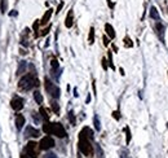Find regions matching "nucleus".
<instances>
[{
    "mask_svg": "<svg viewBox=\"0 0 168 158\" xmlns=\"http://www.w3.org/2000/svg\"><path fill=\"white\" fill-rule=\"evenodd\" d=\"M124 131H126V133H127V144H129V141H131V131H129V127H126L124 128Z\"/></svg>",
    "mask_w": 168,
    "mask_h": 158,
    "instance_id": "nucleus-28",
    "label": "nucleus"
},
{
    "mask_svg": "<svg viewBox=\"0 0 168 158\" xmlns=\"http://www.w3.org/2000/svg\"><path fill=\"white\" fill-rule=\"evenodd\" d=\"M149 16H150L151 20H155V21H159L160 20V16H159V12L155 7H151L150 8V12H149Z\"/></svg>",
    "mask_w": 168,
    "mask_h": 158,
    "instance_id": "nucleus-13",
    "label": "nucleus"
},
{
    "mask_svg": "<svg viewBox=\"0 0 168 158\" xmlns=\"http://www.w3.org/2000/svg\"><path fill=\"white\" fill-rule=\"evenodd\" d=\"M25 70H26V61H21L20 66H18V69H17V75L23 74V73H25Z\"/></svg>",
    "mask_w": 168,
    "mask_h": 158,
    "instance_id": "nucleus-17",
    "label": "nucleus"
},
{
    "mask_svg": "<svg viewBox=\"0 0 168 158\" xmlns=\"http://www.w3.org/2000/svg\"><path fill=\"white\" fill-rule=\"evenodd\" d=\"M67 118L70 119V123L73 124V126H75L76 121H75V114H74V112H73V110H70V112H69V116H67Z\"/></svg>",
    "mask_w": 168,
    "mask_h": 158,
    "instance_id": "nucleus-21",
    "label": "nucleus"
},
{
    "mask_svg": "<svg viewBox=\"0 0 168 158\" xmlns=\"http://www.w3.org/2000/svg\"><path fill=\"white\" fill-rule=\"evenodd\" d=\"M78 146H79V150L83 153L84 156H87V157H92L93 156V146H92V144H91V140L85 135H83L81 132L79 133Z\"/></svg>",
    "mask_w": 168,
    "mask_h": 158,
    "instance_id": "nucleus-2",
    "label": "nucleus"
},
{
    "mask_svg": "<svg viewBox=\"0 0 168 158\" xmlns=\"http://www.w3.org/2000/svg\"><path fill=\"white\" fill-rule=\"evenodd\" d=\"M109 65H110V68H111L113 70L115 69V66H114V62H113V56H111V51H109Z\"/></svg>",
    "mask_w": 168,
    "mask_h": 158,
    "instance_id": "nucleus-27",
    "label": "nucleus"
},
{
    "mask_svg": "<svg viewBox=\"0 0 168 158\" xmlns=\"http://www.w3.org/2000/svg\"><path fill=\"white\" fill-rule=\"evenodd\" d=\"M52 135H54L57 137H60V139H64L66 137V130H65V127L62 126L61 123H53V128H52Z\"/></svg>",
    "mask_w": 168,
    "mask_h": 158,
    "instance_id": "nucleus-5",
    "label": "nucleus"
},
{
    "mask_svg": "<svg viewBox=\"0 0 168 158\" xmlns=\"http://www.w3.org/2000/svg\"><path fill=\"white\" fill-rule=\"evenodd\" d=\"M155 30L158 32V35H159V38L162 39V42L164 40V25L160 22H156V25H155Z\"/></svg>",
    "mask_w": 168,
    "mask_h": 158,
    "instance_id": "nucleus-12",
    "label": "nucleus"
},
{
    "mask_svg": "<svg viewBox=\"0 0 168 158\" xmlns=\"http://www.w3.org/2000/svg\"><path fill=\"white\" fill-rule=\"evenodd\" d=\"M80 132L83 133V135H85V136H87V137L89 139V140H93V131L91 130L89 127H84V128H83V130H81Z\"/></svg>",
    "mask_w": 168,
    "mask_h": 158,
    "instance_id": "nucleus-16",
    "label": "nucleus"
},
{
    "mask_svg": "<svg viewBox=\"0 0 168 158\" xmlns=\"http://www.w3.org/2000/svg\"><path fill=\"white\" fill-rule=\"evenodd\" d=\"M40 114H41V118L43 119H45V121H48V119H49V114L47 113V110L44 109V108H40Z\"/></svg>",
    "mask_w": 168,
    "mask_h": 158,
    "instance_id": "nucleus-23",
    "label": "nucleus"
},
{
    "mask_svg": "<svg viewBox=\"0 0 168 158\" xmlns=\"http://www.w3.org/2000/svg\"><path fill=\"white\" fill-rule=\"evenodd\" d=\"M113 117L117 119V121H119V119H120V116H119V112H114L113 113Z\"/></svg>",
    "mask_w": 168,
    "mask_h": 158,
    "instance_id": "nucleus-30",
    "label": "nucleus"
},
{
    "mask_svg": "<svg viewBox=\"0 0 168 158\" xmlns=\"http://www.w3.org/2000/svg\"><path fill=\"white\" fill-rule=\"evenodd\" d=\"M39 149L40 148L38 146L35 141H28L27 145L25 146V153L28 154L30 158H38V156H39Z\"/></svg>",
    "mask_w": 168,
    "mask_h": 158,
    "instance_id": "nucleus-4",
    "label": "nucleus"
},
{
    "mask_svg": "<svg viewBox=\"0 0 168 158\" xmlns=\"http://www.w3.org/2000/svg\"><path fill=\"white\" fill-rule=\"evenodd\" d=\"M104 44H105V45H106V47L109 45V39H107V38H106V36H104Z\"/></svg>",
    "mask_w": 168,
    "mask_h": 158,
    "instance_id": "nucleus-33",
    "label": "nucleus"
},
{
    "mask_svg": "<svg viewBox=\"0 0 168 158\" xmlns=\"http://www.w3.org/2000/svg\"><path fill=\"white\" fill-rule=\"evenodd\" d=\"M107 4H109V7L111 8V9L114 8V3H111V0H107Z\"/></svg>",
    "mask_w": 168,
    "mask_h": 158,
    "instance_id": "nucleus-34",
    "label": "nucleus"
},
{
    "mask_svg": "<svg viewBox=\"0 0 168 158\" xmlns=\"http://www.w3.org/2000/svg\"><path fill=\"white\" fill-rule=\"evenodd\" d=\"M54 146V140L52 139L51 136H45L43 137L40 143H39V148L41 150H48V149H52Z\"/></svg>",
    "mask_w": 168,
    "mask_h": 158,
    "instance_id": "nucleus-6",
    "label": "nucleus"
},
{
    "mask_svg": "<svg viewBox=\"0 0 168 158\" xmlns=\"http://www.w3.org/2000/svg\"><path fill=\"white\" fill-rule=\"evenodd\" d=\"M52 13H53V9L49 8V9H48V11L44 13V16H43V18L40 20V25H47V23L49 22L51 17H52Z\"/></svg>",
    "mask_w": 168,
    "mask_h": 158,
    "instance_id": "nucleus-11",
    "label": "nucleus"
},
{
    "mask_svg": "<svg viewBox=\"0 0 168 158\" xmlns=\"http://www.w3.org/2000/svg\"><path fill=\"white\" fill-rule=\"evenodd\" d=\"M102 68H104V70H107V64H106V59H102Z\"/></svg>",
    "mask_w": 168,
    "mask_h": 158,
    "instance_id": "nucleus-31",
    "label": "nucleus"
},
{
    "mask_svg": "<svg viewBox=\"0 0 168 158\" xmlns=\"http://www.w3.org/2000/svg\"><path fill=\"white\" fill-rule=\"evenodd\" d=\"M39 86V80L36 78V74L35 73H28L25 76H22L18 82V88L21 91H30L34 87Z\"/></svg>",
    "mask_w": 168,
    "mask_h": 158,
    "instance_id": "nucleus-1",
    "label": "nucleus"
},
{
    "mask_svg": "<svg viewBox=\"0 0 168 158\" xmlns=\"http://www.w3.org/2000/svg\"><path fill=\"white\" fill-rule=\"evenodd\" d=\"M11 106H12L13 110H16V112H20V110H22L23 106H25V104H23V99L20 97V96H14L11 100Z\"/></svg>",
    "mask_w": 168,
    "mask_h": 158,
    "instance_id": "nucleus-7",
    "label": "nucleus"
},
{
    "mask_svg": "<svg viewBox=\"0 0 168 158\" xmlns=\"http://www.w3.org/2000/svg\"><path fill=\"white\" fill-rule=\"evenodd\" d=\"M62 8H64V2H61V3L58 4V7H57V11H56V13H60Z\"/></svg>",
    "mask_w": 168,
    "mask_h": 158,
    "instance_id": "nucleus-29",
    "label": "nucleus"
},
{
    "mask_svg": "<svg viewBox=\"0 0 168 158\" xmlns=\"http://www.w3.org/2000/svg\"><path fill=\"white\" fill-rule=\"evenodd\" d=\"M167 126H168V123H167Z\"/></svg>",
    "mask_w": 168,
    "mask_h": 158,
    "instance_id": "nucleus-40",
    "label": "nucleus"
},
{
    "mask_svg": "<svg viewBox=\"0 0 168 158\" xmlns=\"http://www.w3.org/2000/svg\"><path fill=\"white\" fill-rule=\"evenodd\" d=\"M25 135H26L27 137H38V136L40 135V132H39V130L34 128L32 126H27L26 131H25Z\"/></svg>",
    "mask_w": 168,
    "mask_h": 158,
    "instance_id": "nucleus-8",
    "label": "nucleus"
},
{
    "mask_svg": "<svg viewBox=\"0 0 168 158\" xmlns=\"http://www.w3.org/2000/svg\"><path fill=\"white\" fill-rule=\"evenodd\" d=\"M105 31H106V35L110 38V39H115V31H114V27L110 25V23H106L105 25Z\"/></svg>",
    "mask_w": 168,
    "mask_h": 158,
    "instance_id": "nucleus-14",
    "label": "nucleus"
},
{
    "mask_svg": "<svg viewBox=\"0 0 168 158\" xmlns=\"http://www.w3.org/2000/svg\"><path fill=\"white\" fill-rule=\"evenodd\" d=\"M21 158H30V157H28V154H26V153H22Z\"/></svg>",
    "mask_w": 168,
    "mask_h": 158,
    "instance_id": "nucleus-35",
    "label": "nucleus"
},
{
    "mask_svg": "<svg viewBox=\"0 0 168 158\" xmlns=\"http://www.w3.org/2000/svg\"><path fill=\"white\" fill-rule=\"evenodd\" d=\"M93 123H94V128H96V130L100 131V130H101V123H100L98 116H94V118H93Z\"/></svg>",
    "mask_w": 168,
    "mask_h": 158,
    "instance_id": "nucleus-22",
    "label": "nucleus"
},
{
    "mask_svg": "<svg viewBox=\"0 0 168 158\" xmlns=\"http://www.w3.org/2000/svg\"><path fill=\"white\" fill-rule=\"evenodd\" d=\"M51 104H52V109H53V112H54L56 114H58V113H60V106H58V104H57L54 100H53V101H52Z\"/></svg>",
    "mask_w": 168,
    "mask_h": 158,
    "instance_id": "nucleus-24",
    "label": "nucleus"
},
{
    "mask_svg": "<svg viewBox=\"0 0 168 158\" xmlns=\"http://www.w3.org/2000/svg\"><path fill=\"white\" fill-rule=\"evenodd\" d=\"M51 66H52V71H54L56 69H58V61H57L56 59H53L51 61Z\"/></svg>",
    "mask_w": 168,
    "mask_h": 158,
    "instance_id": "nucleus-25",
    "label": "nucleus"
},
{
    "mask_svg": "<svg viewBox=\"0 0 168 158\" xmlns=\"http://www.w3.org/2000/svg\"><path fill=\"white\" fill-rule=\"evenodd\" d=\"M49 29H51V26H48V27L45 29V30H43V32H41V35H43V36H44V35H47L48 32H49Z\"/></svg>",
    "mask_w": 168,
    "mask_h": 158,
    "instance_id": "nucleus-32",
    "label": "nucleus"
},
{
    "mask_svg": "<svg viewBox=\"0 0 168 158\" xmlns=\"http://www.w3.org/2000/svg\"><path fill=\"white\" fill-rule=\"evenodd\" d=\"M124 45H126L127 48H129V47L133 45V43H132L131 39H129V36H126V38H124Z\"/></svg>",
    "mask_w": 168,
    "mask_h": 158,
    "instance_id": "nucleus-26",
    "label": "nucleus"
},
{
    "mask_svg": "<svg viewBox=\"0 0 168 158\" xmlns=\"http://www.w3.org/2000/svg\"><path fill=\"white\" fill-rule=\"evenodd\" d=\"M89 101H91V96L88 95V97H87V100H85V103H87V104H89Z\"/></svg>",
    "mask_w": 168,
    "mask_h": 158,
    "instance_id": "nucleus-38",
    "label": "nucleus"
},
{
    "mask_svg": "<svg viewBox=\"0 0 168 158\" xmlns=\"http://www.w3.org/2000/svg\"><path fill=\"white\" fill-rule=\"evenodd\" d=\"M52 128H53V123L45 121V123L43 124V131H44L47 135H52Z\"/></svg>",
    "mask_w": 168,
    "mask_h": 158,
    "instance_id": "nucleus-15",
    "label": "nucleus"
},
{
    "mask_svg": "<svg viewBox=\"0 0 168 158\" xmlns=\"http://www.w3.org/2000/svg\"><path fill=\"white\" fill-rule=\"evenodd\" d=\"M44 87H45V91H47V92L49 93L53 99H58V97H60V92H61L60 88L57 87V86H56L53 82H52L49 78H45V79H44Z\"/></svg>",
    "mask_w": 168,
    "mask_h": 158,
    "instance_id": "nucleus-3",
    "label": "nucleus"
},
{
    "mask_svg": "<svg viewBox=\"0 0 168 158\" xmlns=\"http://www.w3.org/2000/svg\"><path fill=\"white\" fill-rule=\"evenodd\" d=\"M7 9H8V2L7 0H0V12H2V14L7 13Z\"/></svg>",
    "mask_w": 168,
    "mask_h": 158,
    "instance_id": "nucleus-18",
    "label": "nucleus"
},
{
    "mask_svg": "<svg viewBox=\"0 0 168 158\" xmlns=\"http://www.w3.org/2000/svg\"><path fill=\"white\" fill-rule=\"evenodd\" d=\"M34 100H35L39 105L43 104V96H41V93L39 92V91H35V92H34Z\"/></svg>",
    "mask_w": 168,
    "mask_h": 158,
    "instance_id": "nucleus-19",
    "label": "nucleus"
},
{
    "mask_svg": "<svg viewBox=\"0 0 168 158\" xmlns=\"http://www.w3.org/2000/svg\"><path fill=\"white\" fill-rule=\"evenodd\" d=\"M9 16H12V17H13V16H17V12H16V11H14V12H11V13H9Z\"/></svg>",
    "mask_w": 168,
    "mask_h": 158,
    "instance_id": "nucleus-36",
    "label": "nucleus"
},
{
    "mask_svg": "<svg viewBox=\"0 0 168 158\" xmlns=\"http://www.w3.org/2000/svg\"><path fill=\"white\" fill-rule=\"evenodd\" d=\"M25 122H26V119L22 114H16V127H17V130H21V128L25 126Z\"/></svg>",
    "mask_w": 168,
    "mask_h": 158,
    "instance_id": "nucleus-10",
    "label": "nucleus"
},
{
    "mask_svg": "<svg viewBox=\"0 0 168 158\" xmlns=\"http://www.w3.org/2000/svg\"><path fill=\"white\" fill-rule=\"evenodd\" d=\"M73 25H74V12H73V9H70L66 16V20H65V26L67 29H70V27H73Z\"/></svg>",
    "mask_w": 168,
    "mask_h": 158,
    "instance_id": "nucleus-9",
    "label": "nucleus"
},
{
    "mask_svg": "<svg viewBox=\"0 0 168 158\" xmlns=\"http://www.w3.org/2000/svg\"><path fill=\"white\" fill-rule=\"evenodd\" d=\"M88 43H89V44H93V43H94V27H91V30H89Z\"/></svg>",
    "mask_w": 168,
    "mask_h": 158,
    "instance_id": "nucleus-20",
    "label": "nucleus"
},
{
    "mask_svg": "<svg viewBox=\"0 0 168 158\" xmlns=\"http://www.w3.org/2000/svg\"><path fill=\"white\" fill-rule=\"evenodd\" d=\"M47 158H56V157H54V154H52V153H51V154L47 156Z\"/></svg>",
    "mask_w": 168,
    "mask_h": 158,
    "instance_id": "nucleus-37",
    "label": "nucleus"
},
{
    "mask_svg": "<svg viewBox=\"0 0 168 158\" xmlns=\"http://www.w3.org/2000/svg\"><path fill=\"white\" fill-rule=\"evenodd\" d=\"M74 96H75V97H76V96H78V92H76V88L74 89Z\"/></svg>",
    "mask_w": 168,
    "mask_h": 158,
    "instance_id": "nucleus-39",
    "label": "nucleus"
}]
</instances>
